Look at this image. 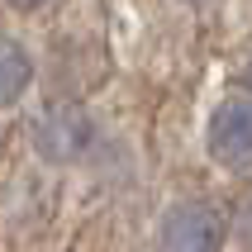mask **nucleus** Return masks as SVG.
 I'll use <instances>...</instances> for the list:
<instances>
[{
    "label": "nucleus",
    "instance_id": "f257e3e1",
    "mask_svg": "<svg viewBox=\"0 0 252 252\" xmlns=\"http://www.w3.org/2000/svg\"><path fill=\"white\" fill-rule=\"evenodd\" d=\"M228 210L210 195H186L162 210L153 228V252H224L228 248Z\"/></svg>",
    "mask_w": 252,
    "mask_h": 252
},
{
    "label": "nucleus",
    "instance_id": "f03ea898",
    "mask_svg": "<svg viewBox=\"0 0 252 252\" xmlns=\"http://www.w3.org/2000/svg\"><path fill=\"white\" fill-rule=\"evenodd\" d=\"M29 138H33V153H38L43 162L67 167V162H81V157L91 153V143H95V119H91L86 105L57 100V105H43V110L33 114Z\"/></svg>",
    "mask_w": 252,
    "mask_h": 252
},
{
    "label": "nucleus",
    "instance_id": "7ed1b4c3",
    "mask_svg": "<svg viewBox=\"0 0 252 252\" xmlns=\"http://www.w3.org/2000/svg\"><path fill=\"white\" fill-rule=\"evenodd\" d=\"M205 153H210L214 167L233 171V176L252 171V91H233L210 110Z\"/></svg>",
    "mask_w": 252,
    "mask_h": 252
},
{
    "label": "nucleus",
    "instance_id": "20e7f679",
    "mask_svg": "<svg viewBox=\"0 0 252 252\" xmlns=\"http://www.w3.org/2000/svg\"><path fill=\"white\" fill-rule=\"evenodd\" d=\"M33 86V53H29L19 38L0 33V110H10L29 95Z\"/></svg>",
    "mask_w": 252,
    "mask_h": 252
},
{
    "label": "nucleus",
    "instance_id": "39448f33",
    "mask_svg": "<svg viewBox=\"0 0 252 252\" xmlns=\"http://www.w3.org/2000/svg\"><path fill=\"white\" fill-rule=\"evenodd\" d=\"M5 5H10V10H43L48 0H5Z\"/></svg>",
    "mask_w": 252,
    "mask_h": 252
},
{
    "label": "nucleus",
    "instance_id": "423d86ee",
    "mask_svg": "<svg viewBox=\"0 0 252 252\" xmlns=\"http://www.w3.org/2000/svg\"><path fill=\"white\" fill-rule=\"evenodd\" d=\"M243 91H252V53L243 57Z\"/></svg>",
    "mask_w": 252,
    "mask_h": 252
},
{
    "label": "nucleus",
    "instance_id": "0eeeda50",
    "mask_svg": "<svg viewBox=\"0 0 252 252\" xmlns=\"http://www.w3.org/2000/svg\"><path fill=\"white\" fill-rule=\"evenodd\" d=\"M186 5H214V0H186Z\"/></svg>",
    "mask_w": 252,
    "mask_h": 252
}]
</instances>
